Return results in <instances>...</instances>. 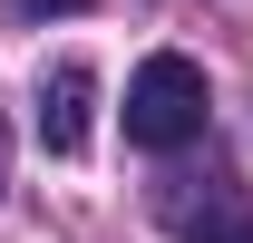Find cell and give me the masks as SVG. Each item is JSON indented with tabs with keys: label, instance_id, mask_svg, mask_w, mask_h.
I'll list each match as a JSON object with an SVG mask.
<instances>
[{
	"label": "cell",
	"instance_id": "obj_1",
	"mask_svg": "<svg viewBox=\"0 0 253 243\" xmlns=\"http://www.w3.org/2000/svg\"><path fill=\"white\" fill-rule=\"evenodd\" d=\"M126 136L156 146V156H175V146L205 136V68L185 49H156V59L126 78Z\"/></svg>",
	"mask_w": 253,
	"mask_h": 243
},
{
	"label": "cell",
	"instance_id": "obj_2",
	"mask_svg": "<svg viewBox=\"0 0 253 243\" xmlns=\"http://www.w3.org/2000/svg\"><path fill=\"white\" fill-rule=\"evenodd\" d=\"M156 224L175 243H253V214L234 185H205V175H166L156 185Z\"/></svg>",
	"mask_w": 253,
	"mask_h": 243
},
{
	"label": "cell",
	"instance_id": "obj_3",
	"mask_svg": "<svg viewBox=\"0 0 253 243\" xmlns=\"http://www.w3.org/2000/svg\"><path fill=\"white\" fill-rule=\"evenodd\" d=\"M88 107H97V68L88 59H59L39 78V146L49 156H78L88 146Z\"/></svg>",
	"mask_w": 253,
	"mask_h": 243
},
{
	"label": "cell",
	"instance_id": "obj_4",
	"mask_svg": "<svg viewBox=\"0 0 253 243\" xmlns=\"http://www.w3.org/2000/svg\"><path fill=\"white\" fill-rule=\"evenodd\" d=\"M20 20H59V10H97V0H10Z\"/></svg>",
	"mask_w": 253,
	"mask_h": 243
}]
</instances>
